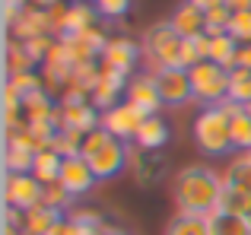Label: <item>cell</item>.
I'll return each mask as SVG.
<instances>
[{"label":"cell","instance_id":"6da1fadb","mask_svg":"<svg viewBox=\"0 0 251 235\" xmlns=\"http://www.w3.org/2000/svg\"><path fill=\"white\" fill-rule=\"evenodd\" d=\"M226 181L207 165H184L175 178V204L181 213L210 216L220 207V194Z\"/></svg>","mask_w":251,"mask_h":235},{"label":"cell","instance_id":"7a4b0ae2","mask_svg":"<svg viewBox=\"0 0 251 235\" xmlns=\"http://www.w3.org/2000/svg\"><path fill=\"white\" fill-rule=\"evenodd\" d=\"M80 156L92 165V172H96L99 181H108V178H118V175L127 168L130 146L124 140H118V137H111L108 130L99 127V130H92V134H86Z\"/></svg>","mask_w":251,"mask_h":235},{"label":"cell","instance_id":"3957f363","mask_svg":"<svg viewBox=\"0 0 251 235\" xmlns=\"http://www.w3.org/2000/svg\"><path fill=\"white\" fill-rule=\"evenodd\" d=\"M194 140L207 156H226L232 146V127H229V115L220 105L203 108L194 118Z\"/></svg>","mask_w":251,"mask_h":235},{"label":"cell","instance_id":"277c9868","mask_svg":"<svg viewBox=\"0 0 251 235\" xmlns=\"http://www.w3.org/2000/svg\"><path fill=\"white\" fill-rule=\"evenodd\" d=\"M143 57H147L150 67H156V70L178 67L181 35L172 29V23H156V25L147 29V35H143Z\"/></svg>","mask_w":251,"mask_h":235},{"label":"cell","instance_id":"5b68a950","mask_svg":"<svg viewBox=\"0 0 251 235\" xmlns=\"http://www.w3.org/2000/svg\"><path fill=\"white\" fill-rule=\"evenodd\" d=\"M188 73H191V86H194V99L201 105L213 108L229 99V70H223L220 64L203 61L197 67H191Z\"/></svg>","mask_w":251,"mask_h":235},{"label":"cell","instance_id":"8992f818","mask_svg":"<svg viewBox=\"0 0 251 235\" xmlns=\"http://www.w3.org/2000/svg\"><path fill=\"white\" fill-rule=\"evenodd\" d=\"M150 115H143L137 105H130L127 99L118 102L115 108H108V112H102V130H108L111 137H118V140H137V134H140L143 121H147Z\"/></svg>","mask_w":251,"mask_h":235},{"label":"cell","instance_id":"52a82bcc","mask_svg":"<svg viewBox=\"0 0 251 235\" xmlns=\"http://www.w3.org/2000/svg\"><path fill=\"white\" fill-rule=\"evenodd\" d=\"M45 197V185L35 178V175H13L6 172L3 178V204L16 207V210H32L38 207Z\"/></svg>","mask_w":251,"mask_h":235},{"label":"cell","instance_id":"ba28073f","mask_svg":"<svg viewBox=\"0 0 251 235\" xmlns=\"http://www.w3.org/2000/svg\"><path fill=\"white\" fill-rule=\"evenodd\" d=\"M156 86H159L162 105H184L188 99H194V86H191V73L181 67H169V70H153Z\"/></svg>","mask_w":251,"mask_h":235},{"label":"cell","instance_id":"9c48e42d","mask_svg":"<svg viewBox=\"0 0 251 235\" xmlns=\"http://www.w3.org/2000/svg\"><path fill=\"white\" fill-rule=\"evenodd\" d=\"M57 42L67 48L70 61L76 64H89V61H99L105 51V45H108V38L102 35L99 29H86V32H76V35H61Z\"/></svg>","mask_w":251,"mask_h":235},{"label":"cell","instance_id":"30bf717a","mask_svg":"<svg viewBox=\"0 0 251 235\" xmlns=\"http://www.w3.org/2000/svg\"><path fill=\"white\" fill-rule=\"evenodd\" d=\"M140 57H143V45L130 42V38H124V35L108 38V45H105V51H102V67H111V70H118V73L130 76L134 67L140 64Z\"/></svg>","mask_w":251,"mask_h":235},{"label":"cell","instance_id":"8fae6325","mask_svg":"<svg viewBox=\"0 0 251 235\" xmlns=\"http://www.w3.org/2000/svg\"><path fill=\"white\" fill-rule=\"evenodd\" d=\"M130 175H134V181L140 188H150L156 185V181L162 178V172H166V159L162 156H156L153 149H140V146H130V162H127Z\"/></svg>","mask_w":251,"mask_h":235},{"label":"cell","instance_id":"7c38bea8","mask_svg":"<svg viewBox=\"0 0 251 235\" xmlns=\"http://www.w3.org/2000/svg\"><path fill=\"white\" fill-rule=\"evenodd\" d=\"M96 172H92V165L83 159V156H70V159H64V168H61V185L67 188L74 197H83V194H89L92 188H96Z\"/></svg>","mask_w":251,"mask_h":235},{"label":"cell","instance_id":"4fadbf2b","mask_svg":"<svg viewBox=\"0 0 251 235\" xmlns=\"http://www.w3.org/2000/svg\"><path fill=\"white\" fill-rule=\"evenodd\" d=\"M127 76L118 73V70L111 67H102V80H99L96 93H92V105L99 108V112H108V108H115L118 102H121V95L127 93Z\"/></svg>","mask_w":251,"mask_h":235},{"label":"cell","instance_id":"5bb4252c","mask_svg":"<svg viewBox=\"0 0 251 235\" xmlns=\"http://www.w3.org/2000/svg\"><path fill=\"white\" fill-rule=\"evenodd\" d=\"M127 102L137 105L143 115H156L162 108V95H159V86H156V76L153 73H140L130 80L127 86Z\"/></svg>","mask_w":251,"mask_h":235},{"label":"cell","instance_id":"9a60e30c","mask_svg":"<svg viewBox=\"0 0 251 235\" xmlns=\"http://www.w3.org/2000/svg\"><path fill=\"white\" fill-rule=\"evenodd\" d=\"M38 35H54V32H51V23H48V10H38V6L25 3L23 13H19V19L10 29V38L29 42V38H38Z\"/></svg>","mask_w":251,"mask_h":235},{"label":"cell","instance_id":"2e32d148","mask_svg":"<svg viewBox=\"0 0 251 235\" xmlns=\"http://www.w3.org/2000/svg\"><path fill=\"white\" fill-rule=\"evenodd\" d=\"M172 29L178 32L181 38H194V35H207V10H201L197 3L184 0L178 3V10L172 13Z\"/></svg>","mask_w":251,"mask_h":235},{"label":"cell","instance_id":"e0dca14e","mask_svg":"<svg viewBox=\"0 0 251 235\" xmlns=\"http://www.w3.org/2000/svg\"><path fill=\"white\" fill-rule=\"evenodd\" d=\"M220 108L229 115V127H232V146L242 149V153H251V115H248V108L239 105V102H232V99H226Z\"/></svg>","mask_w":251,"mask_h":235},{"label":"cell","instance_id":"ac0fdd59","mask_svg":"<svg viewBox=\"0 0 251 235\" xmlns=\"http://www.w3.org/2000/svg\"><path fill=\"white\" fill-rule=\"evenodd\" d=\"M61 118L67 130H80V134H92V130L102 127V115L92 105H61Z\"/></svg>","mask_w":251,"mask_h":235},{"label":"cell","instance_id":"d6986e66","mask_svg":"<svg viewBox=\"0 0 251 235\" xmlns=\"http://www.w3.org/2000/svg\"><path fill=\"white\" fill-rule=\"evenodd\" d=\"M61 219H64L61 210H54V207H48V204H38V207H32V210H25V232L29 235H48Z\"/></svg>","mask_w":251,"mask_h":235},{"label":"cell","instance_id":"ffe728a7","mask_svg":"<svg viewBox=\"0 0 251 235\" xmlns=\"http://www.w3.org/2000/svg\"><path fill=\"white\" fill-rule=\"evenodd\" d=\"M134 143L140 149H153V153H156V149H162L169 143V124L162 121L159 115H150L147 121H143V127H140V134H137Z\"/></svg>","mask_w":251,"mask_h":235},{"label":"cell","instance_id":"44dd1931","mask_svg":"<svg viewBox=\"0 0 251 235\" xmlns=\"http://www.w3.org/2000/svg\"><path fill=\"white\" fill-rule=\"evenodd\" d=\"M239 48L242 45L232 35H216L210 38V61L220 64L223 70H235L239 67Z\"/></svg>","mask_w":251,"mask_h":235},{"label":"cell","instance_id":"7402d4cb","mask_svg":"<svg viewBox=\"0 0 251 235\" xmlns=\"http://www.w3.org/2000/svg\"><path fill=\"white\" fill-rule=\"evenodd\" d=\"M207 223H210V235H251V223L245 216H235V213L213 210L207 216Z\"/></svg>","mask_w":251,"mask_h":235},{"label":"cell","instance_id":"603a6c76","mask_svg":"<svg viewBox=\"0 0 251 235\" xmlns=\"http://www.w3.org/2000/svg\"><path fill=\"white\" fill-rule=\"evenodd\" d=\"M166 235H210V223H207V216H197V213H181V210H178L175 216L169 219Z\"/></svg>","mask_w":251,"mask_h":235},{"label":"cell","instance_id":"cb8c5ba5","mask_svg":"<svg viewBox=\"0 0 251 235\" xmlns=\"http://www.w3.org/2000/svg\"><path fill=\"white\" fill-rule=\"evenodd\" d=\"M96 16L99 10L89 3H70L67 10V23H64V35H76V32H86V29H96Z\"/></svg>","mask_w":251,"mask_h":235},{"label":"cell","instance_id":"d4e9b609","mask_svg":"<svg viewBox=\"0 0 251 235\" xmlns=\"http://www.w3.org/2000/svg\"><path fill=\"white\" fill-rule=\"evenodd\" d=\"M223 181L229 188H239V191L251 194V153H242L229 162V168L223 172Z\"/></svg>","mask_w":251,"mask_h":235},{"label":"cell","instance_id":"484cf974","mask_svg":"<svg viewBox=\"0 0 251 235\" xmlns=\"http://www.w3.org/2000/svg\"><path fill=\"white\" fill-rule=\"evenodd\" d=\"M6 76H13V73H29L32 67H35V57L25 51V45L23 42H16V38H6Z\"/></svg>","mask_w":251,"mask_h":235},{"label":"cell","instance_id":"4316f807","mask_svg":"<svg viewBox=\"0 0 251 235\" xmlns=\"http://www.w3.org/2000/svg\"><path fill=\"white\" fill-rule=\"evenodd\" d=\"M61 168H64V156H57L54 149H45V153L35 156L32 175H35L42 185H51V181H61Z\"/></svg>","mask_w":251,"mask_h":235},{"label":"cell","instance_id":"83f0119b","mask_svg":"<svg viewBox=\"0 0 251 235\" xmlns=\"http://www.w3.org/2000/svg\"><path fill=\"white\" fill-rule=\"evenodd\" d=\"M35 156L32 149H23V146H13V143H6V153H3V168L13 175H32V168H35Z\"/></svg>","mask_w":251,"mask_h":235},{"label":"cell","instance_id":"f1b7e54d","mask_svg":"<svg viewBox=\"0 0 251 235\" xmlns=\"http://www.w3.org/2000/svg\"><path fill=\"white\" fill-rule=\"evenodd\" d=\"M229 99L239 105H251V70L235 67L229 70Z\"/></svg>","mask_w":251,"mask_h":235},{"label":"cell","instance_id":"f546056e","mask_svg":"<svg viewBox=\"0 0 251 235\" xmlns=\"http://www.w3.org/2000/svg\"><path fill=\"white\" fill-rule=\"evenodd\" d=\"M248 204H251V194L239 191V188L223 185L220 207H216V210H223V213H235V216H245V213H248Z\"/></svg>","mask_w":251,"mask_h":235},{"label":"cell","instance_id":"4dcf8cb0","mask_svg":"<svg viewBox=\"0 0 251 235\" xmlns=\"http://www.w3.org/2000/svg\"><path fill=\"white\" fill-rule=\"evenodd\" d=\"M74 194L67 191V188L61 185V181H51V185H45V197H42V204H48V207H54V210H70L74 207Z\"/></svg>","mask_w":251,"mask_h":235},{"label":"cell","instance_id":"1f68e13d","mask_svg":"<svg viewBox=\"0 0 251 235\" xmlns=\"http://www.w3.org/2000/svg\"><path fill=\"white\" fill-rule=\"evenodd\" d=\"M229 23H232V10L226 3L223 6H213L207 10V35L216 38V35H229Z\"/></svg>","mask_w":251,"mask_h":235},{"label":"cell","instance_id":"d6a6232c","mask_svg":"<svg viewBox=\"0 0 251 235\" xmlns=\"http://www.w3.org/2000/svg\"><path fill=\"white\" fill-rule=\"evenodd\" d=\"M6 83H10V86L23 95V99L29 93H35V89H45V80L35 73V70H29V73H13V76H6Z\"/></svg>","mask_w":251,"mask_h":235},{"label":"cell","instance_id":"836d02e7","mask_svg":"<svg viewBox=\"0 0 251 235\" xmlns=\"http://www.w3.org/2000/svg\"><path fill=\"white\" fill-rule=\"evenodd\" d=\"M229 35H232L239 45H251V10H245V13H232Z\"/></svg>","mask_w":251,"mask_h":235},{"label":"cell","instance_id":"e575fe53","mask_svg":"<svg viewBox=\"0 0 251 235\" xmlns=\"http://www.w3.org/2000/svg\"><path fill=\"white\" fill-rule=\"evenodd\" d=\"M23 45H25V51H29L38 64H45V57H48L51 48H54V38L51 35H38V38H29V42H23Z\"/></svg>","mask_w":251,"mask_h":235},{"label":"cell","instance_id":"d590c367","mask_svg":"<svg viewBox=\"0 0 251 235\" xmlns=\"http://www.w3.org/2000/svg\"><path fill=\"white\" fill-rule=\"evenodd\" d=\"M96 10H99V16L118 19L130 10V0H96Z\"/></svg>","mask_w":251,"mask_h":235},{"label":"cell","instance_id":"8d00e7d4","mask_svg":"<svg viewBox=\"0 0 251 235\" xmlns=\"http://www.w3.org/2000/svg\"><path fill=\"white\" fill-rule=\"evenodd\" d=\"M70 223H74V219H70ZM74 226H76L74 235H121L115 226H108V223H102V226H80V223H74Z\"/></svg>","mask_w":251,"mask_h":235},{"label":"cell","instance_id":"74e56055","mask_svg":"<svg viewBox=\"0 0 251 235\" xmlns=\"http://www.w3.org/2000/svg\"><path fill=\"white\" fill-rule=\"evenodd\" d=\"M74 232H76V226L70 223V219H61V223H57L48 235H74Z\"/></svg>","mask_w":251,"mask_h":235},{"label":"cell","instance_id":"f35d334b","mask_svg":"<svg viewBox=\"0 0 251 235\" xmlns=\"http://www.w3.org/2000/svg\"><path fill=\"white\" fill-rule=\"evenodd\" d=\"M239 67L251 70V45H242V48H239Z\"/></svg>","mask_w":251,"mask_h":235},{"label":"cell","instance_id":"ab89813d","mask_svg":"<svg viewBox=\"0 0 251 235\" xmlns=\"http://www.w3.org/2000/svg\"><path fill=\"white\" fill-rule=\"evenodd\" d=\"M226 6L232 13H245V10H251V0H226Z\"/></svg>","mask_w":251,"mask_h":235},{"label":"cell","instance_id":"60d3db41","mask_svg":"<svg viewBox=\"0 0 251 235\" xmlns=\"http://www.w3.org/2000/svg\"><path fill=\"white\" fill-rule=\"evenodd\" d=\"M191 3H197L201 10H213V6H223L226 0H191Z\"/></svg>","mask_w":251,"mask_h":235},{"label":"cell","instance_id":"b9f144b4","mask_svg":"<svg viewBox=\"0 0 251 235\" xmlns=\"http://www.w3.org/2000/svg\"><path fill=\"white\" fill-rule=\"evenodd\" d=\"M57 0H29V6H38V10H48V6H54Z\"/></svg>","mask_w":251,"mask_h":235},{"label":"cell","instance_id":"7bdbcfd3","mask_svg":"<svg viewBox=\"0 0 251 235\" xmlns=\"http://www.w3.org/2000/svg\"><path fill=\"white\" fill-rule=\"evenodd\" d=\"M3 3H13V6H25L29 0H3Z\"/></svg>","mask_w":251,"mask_h":235},{"label":"cell","instance_id":"ee69618b","mask_svg":"<svg viewBox=\"0 0 251 235\" xmlns=\"http://www.w3.org/2000/svg\"><path fill=\"white\" fill-rule=\"evenodd\" d=\"M245 219H248V223H251V204H248V213H245Z\"/></svg>","mask_w":251,"mask_h":235},{"label":"cell","instance_id":"f6af8a7d","mask_svg":"<svg viewBox=\"0 0 251 235\" xmlns=\"http://www.w3.org/2000/svg\"><path fill=\"white\" fill-rule=\"evenodd\" d=\"M245 108H248V115H251V105H245Z\"/></svg>","mask_w":251,"mask_h":235},{"label":"cell","instance_id":"bcb514c9","mask_svg":"<svg viewBox=\"0 0 251 235\" xmlns=\"http://www.w3.org/2000/svg\"><path fill=\"white\" fill-rule=\"evenodd\" d=\"M70 3H76V0H70Z\"/></svg>","mask_w":251,"mask_h":235},{"label":"cell","instance_id":"7dc6e473","mask_svg":"<svg viewBox=\"0 0 251 235\" xmlns=\"http://www.w3.org/2000/svg\"><path fill=\"white\" fill-rule=\"evenodd\" d=\"M25 235H29V232H25Z\"/></svg>","mask_w":251,"mask_h":235},{"label":"cell","instance_id":"c3c4849f","mask_svg":"<svg viewBox=\"0 0 251 235\" xmlns=\"http://www.w3.org/2000/svg\"><path fill=\"white\" fill-rule=\"evenodd\" d=\"M121 235H124V232H121Z\"/></svg>","mask_w":251,"mask_h":235}]
</instances>
